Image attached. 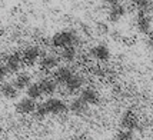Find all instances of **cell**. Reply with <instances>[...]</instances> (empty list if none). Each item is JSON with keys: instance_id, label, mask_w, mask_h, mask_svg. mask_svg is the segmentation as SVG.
<instances>
[{"instance_id": "6da1fadb", "label": "cell", "mask_w": 153, "mask_h": 140, "mask_svg": "<svg viewBox=\"0 0 153 140\" xmlns=\"http://www.w3.org/2000/svg\"><path fill=\"white\" fill-rule=\"evenodd\" d=\"M80 43V34L73 29H62L50 37V46L54 49H66L74 46L77 47Z\"/></svg>"}, {"instance_id": "7a4b0ae2", "label": "cell", "mask_w": 153, "mask_h": 140, "mask_svg": "<svg viewBox=\"0 0 153 140\" xmlns=\"http://www.w3.org/2000/svg\"><path fill=\"white\" fill-rule=\"evenodd\" d=\"M45 107H46L49 116H60V114H65L69 110L67 103L65 100L59 99V97H47L45 101Z\"/></svg>"}, {"instance_id": "3957f363", "label": "cell", "mask_w": 153, "mask_h": 140, "mask_svg": "<svg viewBox=\"0 0 153 140\" xmlns=\"http://www.w3.org/2000/svg\"><path fill=\"white\" fill-rule=\"evenodd\" d=\"M127 13V6L122 1L107 3V19L112 23H119Z\"/></svg>"}, {"instance_id": "277c9868", "label": "cell", "mask_w": 153, "mask_h": 140, "mask_svg": "<svg viewBox=\"0 0 153 140\" xmlns=\"http://www.w3.org/2000/svg\"><path fill=\"white\" fill-rule=\"evenodd\" d=\"M22 60H23V64L26 66H34L39 63L40 57H42V49L36 44H32V46H27L26 49H23L22 52Z\"/></svg>"}, {"instance_id": "5b68a950", "label": "cell", "mask_w": 153, "mask_h": 140, "mask_svg": "<svg viewBox=\"0 0 153 140\" xmlns=\"http://www.w3.org/2000/svg\"><path fill=\"white\" fill-rule=\"evenodd\" d=\"M89 56H90V59L96 60V61H99V63H105V61H109L110 60V49L107 44L105 43H97V44H94V46L90 47V50H89Z\"/></svg>"}, {"instance_id": "8992f818", "label": "cell", "mask_w": 153, "mask_h": 140, "mask_svg": "<svg viewBox=\"0 0 153 140\" xmlns=\"http://www.w3.org/2000/svg\"><path fill=\"white\" fill-rule=\"evenodd\" d=\"M119 123L122 130L133 132V130H136L139 127V117H137V114L134 113L133 110H126V112L122 113Z\"/></svg>"}, {"instance_id": "52a82bcc", "label": "cell", "mask_w": 153, "mask_h": 140, "mask_svg": "<svg viewBox=\"0 0 153 140\" xmlns=\"http://www.w3.org/2000/svg\"><path fill=\"white\" fill-rule=\"evenodd\" d=\"M79 97L83 100L89 107L96 106V104H99V101H100L99 90H97L94 86H85L82 90H80Z\"/></svg>"}, {"instance_id": "ba28073f", "label": "cell", "mask_w": 153, "mask_h": 140, "mask_svg": "<svg viewBox=\"0 0 153 140\" xmlns=\"http://www.w3.org/2000/svg\"><path fill=\"white\" fill-rule=\"evenodd\" d=\"M60 59L53 53H43L39 60V69L42 72H54L59 67Z\"/></svg>"}, {"instance_id": "9c48e42d", "label": "cell", "mask_w": 153, "mask_h": 140, "mask_svg": "<svg viewBox=\"0 0 153 140\" xmlns=\"http://www.w3.org/2000/svg\"><path fill=\"white\" fill-rule=\"evenodd\" d=\"M4 66H6L9 73L17 74L22 72V66H23V60H22V54L19 52H12L6 56L4 60Z\"/></svg>"}, {"instance_id": "30bf717a", "label": "cell", "mask_w": 153, "mask_h": 140, "mask_svg": "<svg viewBox=\"0 0 153 140\" xmlns=\"http://www.w3.org/2000/svg\"><path fill=\"white\" fill-rule=\"evenodd\" d=\"M86 79L82 73H73V76L70 77V80L65 84V92L67 94H76L85 87Z\"/></svg>"}, {"instance_id": "8fae6325", "label": "cell", "mask_w": 153, "mask_h": 140, "mask_svg": "<svg viewBox=\"0 0 153 140\" xmlns=\"http://www.w3.org/2000/svg\"><path fill=\"white\" fill-rule=\"evenodd\" d=\"M36 106H37V103L33 101L32 99L22 97V99H17L16 104H14V110H16V113L22 114V116H29V114L34 113Z\"/></svg>"}, {"instance_id": "7c38bea8", "label": "cell", "mask_w": 153, "mask_h": 140, "mask_svg": "<svg viewBox=\"0 0 153 140\" xmlns=\"http://www.w3.org/2000/svg\"><path fill=\"white\" fill-rule=\"evenodd\" d=\"M73 70H72V67L65 64V66H59L56 70L53 72V76H52V79L56 81V84L57 86H63L66 84L67 81L70 80V77L73 76Z\"/></svg>"}, {"instance_id": "4fadbf2b", "label": "cell", "mask_w": 153, "mask_h": 140, "mask_svg": "<svg viewBox=\"0 0 153 140\" xmlns=\"http://www.w3.org/2000/svg\"><path fill=\"white\" fill-rule=\"evenodd\" d=\"M136 29L137 32L142 34H152V27H153V19L150 14H143V13H137L136 16Z\"/></svg>"}, {"instance_id": "5bb4252c", "label": "cell", "mask_w": 153, "mask_h": 140, "mask_svg": "<svg viewBox=\"0 0 153 140\" xmlns=\"http://www.w3.org/2000/svg\"><path fill=\"white\" fill-rule=\"evenodd\" d=\"M13 86L17 89V90H26L27 87L30 86L33 81H32V74L29 72H19L17 74H14V79H13Z\"/></svg>"}, {"instance_id": "9a60e30c", "label": "cell", "mask_w": 153, "mask_h": 140, "mask_svg": "<svg viewBox=\"0 0 153 140\" xmlns=\"http://www.w3.org/2000/svg\"><path fill=\"white\" fill-rule=\"evenodd\" d=\"M67 107L76 116H85L87 113V110H89V106L80 99L79 96H76V97H73V99L70 100V103L67 104Z\"/></svg>"}, {"instance_id": "2e32d148", "label": "cell", "mask_w": 153, "mask_h": 140, "mask_svg": "<svg viewBox=\"0 0 153 140\" xmlns=\"http://www.w3.org/2000/svg\"><path fill=\"white\" fill-rule=\"evenodd\" d=\"M39 86L43 92V96H47V97H53V94L57 92V84L52 77H43L40 79Z\"/></svg>"}, {"instance_id": "e0dca14e", "label": "cell", "mask_w": 153, "mask_h": 140, "mask_svg": "<svg viewBox=\"0 0 153 140\" xmlns=\"http://www.w3.org/2000/svg\"><path fill=\"white\" fill-rule=\"evenodd\" d=\"M0 94L6 100H16L19 97V90L13 86L12 81H3L0 83Z\"/></svg>"}, {"instance_id": "ac0fdd59", "label": "cell", "mask_w": 153, "mask_h": 140, "mask_svg": "<svg viewBox=\"0 0 153 140\" xmlns=\"http://www.w3.org/2000/svg\"><path fill=\"white\" fill-rule=\"evenodd\" d=\"M60 60H63L65 63H73L77 60L79 57V52H77V47L74 46H70V47H66V49H62L60 50V54H59Z\"/></svg>"}, {"instance_id": "d6986e66", "label": "cell", "mask_w": 153, "mask_h": 140, "mask_svg": "<svg viewBox=\"0 0 153 140\" xmlns=\"http://www.w3.org/2000/svg\"><path fill=\"white\" fill-rule=\"evenodd\" d=\"M25 92H26V97L32 99L33 101H36V100H39L43 97V92H42V89H40V86H39V81H33Z\"/></svg>"}, {"instance_id": "ffe728a7", "label": "cell", "mask_w": 153, "mask_h": 140, "mask_svg": "<svg viewBox=\"0 0 153 140\" xmlns=\"http://www.w3.org/2000/svg\"><path fill=\"white\" fill-rule=\"evenodd\" d=\"M134 7V10L137 13H143V14H150L153 13V1H146V0H142V1H133L130 3Z\"/></svg>"}, {"instance_id": "44dd1931", "label": "cell", "mask_w": 153, "mask_h": 140, "mask_svg": "<svg viewBox=\"0 0 153 140\" xmlns=\"http://www.w3.org/2000/svg\"><path fill=\"white\" fill-rule=\"evenodd\" d=\"M33 116L37 120H45L47 116H49V113H47V110H46V107H45V103H39V104L36 106V110H34Z\"/></svg>"}, {"instance_id": "7402d4cb", "label": "cell", "mask_w": 153, "mask_h": 140, "mask_svg": "<svg viewBox=\"0 0 153 140\" xmlns=\"http://www.w3.org/2000/svg\"><path fill=\"white\" fill-rule=\"evenodd\" d=\"M114 140H134V133L129 130H122L120 129L117 133L114 134Z\"/></svg>"}, {"instance_id": "603a6c76", "label": "cell", "mask_w": 153, "mask_h": 140, "mask_svg": "<svg viewBox=\"0 0 153 140\" xmlns=\"http://www.w3.org/2000/svg\"><path fill=\"white\" fill-rule=\"evenodd\" d=\"M7 74H9V72H7L4 63H1V61H0V83H3V81H4V79L7 77Z\"/></svg>"}, {"instance_id": "cb8c5ba5", "label": "cell", "mask_w": 153, "mask_h": 140, "mask_svg": "<svg viewBox=\"0 0 153 140\" xmlns=\"http://www.w3.org/2000/svg\"><path fill=\"white\" fill-rule=\"evenodd\" d=\"M96 29H97V32H99L100 34H106L107 32H109V27H107V24H105V23H97V26H96Z\"/></svg>"}, {"instance_id": "d4e9b609", "label": "cell", "mask_w": 153, "mask_h": 140, "mask_svg": "<svg viewBox=\"0 0 153 140\" xmlns=\"http://www.w3.org/2000/svg\"><path fill=\"white\" fill-rule=\"evenodd\" d=\"M146 44H147V47H149V49H153V33L147 36Z\"/></svg>"}, {"instance_id": "484cf974", "label": "cell", "mask_w": 153, "mask_h": 140, "mask_svg": "<svg viewBox=\"0 0 153 140\" xmlns=\"http://www.w3.org/2000/svg\"><path fill=\"white\" fill-rule=\"evenodd\" d=\"M76 140H89V139L85 137V136H79V137H76Z\"/></svg>"}, {"instance_id": "4316f807", "label": "cell", "mask_w": 153, "mask_h": 140, "mask_svg": "<svg viewBox=\"0 0 153 140\" xmlns=\"http://www.w3.org/2000/svg\"><path fill=\"white\" fill-rule=\"evenodd\" d=\"M3 132V126H1V123H0V133Z\"/></svg>"}, {"instance_id": "83f0119b", "label": "cell", "mask_w": 153, "mask_h": 140, "mask_svg": "<svg viewBox=\"0 0 153 140\" xmlns=\"http://www.w3.org/2000/svg\"><path fill=\"white\" fill-rule=\"evenodd\" d=\"M0 24H1V19H0Z\"/></svg>"}, {"instance_id": "f1b7e54d", "label": "cell", "mask_w": 153, "mask_h": 140, "mask_svg": "<svg viewBox=\"0 0 153 140\" xmlns=\"http://www.w3.org/2000/svg\"><path fill=\"white\" fill-rule=\"evenodd\" d=\"M152 63H153V59H152Z\"/></svg>"}]
</instances>
